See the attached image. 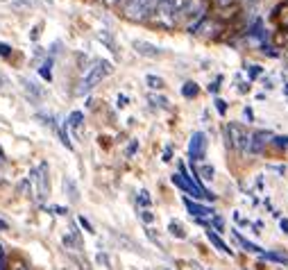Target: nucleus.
Masks as SVG:
<instances>
[{"label": "nucleus", "instance_id": "1", "mask_svg": "<svg viewBox=\"0 0 288 270\" xmlns=\"http://www.w3.org/2000/svg\"><path fill=\"white\" fill-rule=\"evenodd\" d=\"M112 70H114L112 62H107V59H96V62L91 64V68H86V73H84L80 86L75 88V94H78V96L88 94V91H91L93 86H98V84L102 82V80L107 78Z\"/></svg>", "mask_w": 288, "mask_h": 270}, {"label": "nucleus", "instance_id": "2", "mask_svg": "<svg viewBox=\"0 0 288 270\" xmlns=\"http://www.w3.org/2000/svg\"><path fill=\"white\" fill-rule=\"evenodd\" d=\"M172 184H175V186H180L182 191L190 193L193 198H200V200H214V193L202 191L200 186H196V184H193V180H190V172H186L184 166H180V175H172Z\"/></svg>", "mask_w": 288, "mask_h": 270}, {"label": "nucleus", "instance_id": "3", "mask_svg": "<svg viewBox=\"0 0 288 270\" xmlns=\"http://www.w3.org/2000/svg\"><path fill=\"white\" fill-rule=\"evenodd\" d=\"M227 141L236 152H248L250 150V134L240 123H227Z\"/></svg>", "mask_w": 288, "mask_h": 270}, {"label": "nucleus", "instance_id": "4", "mask_svg": "<svg viewBox=\"0 0 288 270\" xmlns=\"http://www.w3.org/2000/svg\"><path fill=\"white\" fill-rule=\"evenodd\" d=\"M32 180H34V196L39 202H44L50 196V175H48V164H39L32 170Z\"/></svg>", "mask_w": 288, "mask_h": 270}, {"label": "nucleus", "instance_id": "5", "mask_svg": "<svg viewBox=\"0 0 288 270\" xmlns=\"http://www.w3.org/2000/svg\"><path fill=\"white\" fill-rule=\"evenodd\" d=\"M150 23L152 25H156V28H164V30H172L177 25V18H175V14L170 12V7L168 5H156L154 10L150 12Z\"/></svg>", "mask_w": 288, "mask_h": 270}, {"label": "nucleus", "instance_id": "6", "mask_svg": "<svg viewBox=\"0 0 288 270\" xmlns=\"http://www.w3.org/2000/svg\"><path fill=\"white\" fill-rule=\"evenodd\" d=\"M206 154V136L202 132H196L190 136V143H188V157H190V164L193 162H202Z\"/></svg>", "mask_w": 288, "mask_h": 270}, {"label": "nucleus", "instance_id": "7", "mask_svg": "<svg viewBox=\"0 0 288 270\" xmlns=\"http://www.w3.org/2000/svg\"><path fill=\"white\" fill-rule=\"evenodd\" d=\"M134 50H136L138 54H143V57H150V59H156V57H162L164 50L159 48V46L150 44V41H143V39H136L134 41Z\"/></svg>", "mask_w": 288, "mask_h": 270}, {"label": "nucleus", "instance_id": "8", "mask_svg": "<svg viewBox=\"0 0 288 270\" xmlns=\"http://www.w3.org/2000/svg\"><path fill=\"white\" fill-rule=\"evenodd\" d=\"M272 138L274 136L270 132H254V134H250V150H248V152H259L261 148H264L266 143H270Z\"/></svg>", "mask_w": 288, "mask_h": 270}, {"label": "nucleus", "instance_id": "9", "mask_svg": "<svg viewBox=\"0 0 288 270\" xmlns=\"http://www.w3.org/2000/svg\"><path fill=\"white\" fill-rule=\"evenodd\" d=\"M184 204H186V209H188V212L198 218V220H204V218H214V212H211L209 206H202V204H198V202L188 200V198H184Z\"/></svg>", "mask_w": 288, "mask_h": 270}, {"label": "nucleus", "instance_id": "10", "mask_svg": "<svg viewBox=\"0 0 288 270\" xmlns=\"http://www.w3.org/2000/svg\"><path fill=\"white\" fill-rule=\"evenodd\" d=\"M206 238H209V241H211V246H214L216 250H220V252H222V254H232L230 246H227V243H225V241H222V238H220V236H218V232H214V230H211V227H209V230H206Z\"/></svg>", "mask_w": 288, "mask_h": 270}, {"label": "nucleus", "instance_id": "11", "mask_svg": "<svg viewBox=\"0 0 288 270\" xmlns=\"http://www.w3.org/2000/svg\"><path fill=\"white\" fill-rule=\"evenodd\" d=\"M274 23L282 30H288V2L277 5V10H274Z\"/></svg>", "mask_w": 288, "mask_h": 270}, {"label": "nucleus", "instance_id": "12", "mask_svg": "<svg viewBox=\"0 0 288 270\" xmlns=\"http://www.w3.org/2000/svg\"><path fill=\"white\" fill-rule=\"evenodd\" d=\"M190 166H193V164H190ZM193 170H196L198 177H202V180H206V182H211V180H214V175H216L214 166H209V164H200V166H193Z\"/></svg>", "mask_w": 288, "mask_h": 270}, {"label": "nucleus", "instance_id": "13", "mask_svg": "<svg viewBox=\"0 0 288 270\" xmlns=\"http://www.w3.org/2000/svg\"><path fill=\"white\" fill-rule=\"evenodd\" d=\"M232 234L236 236V241H238L240 246H243V248H245V250H248V252H254V254H264V252H261V248L256 246V243H252V241H248V238H243V236H240V232L232 230Z\"/></svg>", "mask_w": 288, "mask_h": 270}, {"label": "nucleus", "instance_id": "14", "mask_svg": "<svg viewBox=\"0 0 288 270\" xmlns=\"http://www.w3.org/2000/svg\"><path fill=\"white\" fill-rule=\"evenodd\" d=\"M64 191L68 193V198H70L73 202H78V200H80V191H78V186H75L73 180H68V177L64 180Z\"/></svg>", "mask_w": 288, "mask_h": 270}, {"label": "nucleus", "instance_id": "15", "mask_svg": "<svg viewBox=\"0 0 288 270\" xmlns=\"http://www.w3.org/2000/svg\"><path fill=\"white\" fill-rule=\"evenodd\" d=\"M168 232H170V236H175V238H186L184 227H182V222H177V220L168 222Z\"/></svg>", "mask_w": 288, "mask_h": 270}, {"label": "nucleus", "instance_id": "16", "mask_svg": "<svg viewBox=\"0 0 288 270\" xmlns=\"http://www.w3.org/2000/svg\"><path fill=\"white\" fill-rule=\"evenodd\" d=\"M34 7V0H12V10L16 12H25Z\"/></svg>", "mask_w": 288, "mask_h": 270}, {"label": "nucleus", "instance_id": "17", "mask_svg": "<svg viewBox=\"0 0 288 270\" xmlns=\"http://www.w3.org/2000/svg\"><path fill=\"white\" fill-rule=\"evenodd\" d=\"M182 94H184V98H196V96L200 94V88H198L196 82H186L184 88H182Z\"/></svg>", "mask_w": 288, "mask_h": 270}, {"label": "nucleus", "instance_id": "18", "mask_svg": "<svg viewBox=\"0 0 288 270\" xmlns=\"http://www.w3.org/2000/svg\"><path fill=\"white\" fill-rule=\"evenodd\" d=\"M82 120H84V114H82V112H73V114L68 116V128H70V130H80Z\"/></svg>", "mask_w": 288, "mask_h": 270}, {"label": "nucleus", "instance_id": "19", "mask_svg": "<svg viewBox=\"0 0 288 270\" xmlns=\"http://www.w3.org/2000/svg\"><path fill=\"white\" fill-rule=\"evenodd\" d=\"M261 259L266 261H277V264H288V256L286 254H279V252H266V254H259Z\"/></svg>", "mask_w": 288, "mask_h": 270}, {"label": "nucleus", "instance_id": "20", "mask_svg": "<svg viewBox=\"0 0 288 270\" xmlns=\"http://www.w3.org/2000/svg\"><path fill=\"white\" fill-rule=\"evenodd\" d=\"M146 82H148V86H150V88H156V91H162V88L166 86L164 78H156V75H148Z\"/></svg>", "mask_w": 288, "mask_h": 270}, {"label": "nucleus", "instance_id": "21", "mask_svg": "<svg viewBox=\"0 0 288 270\" xmlns=\"http://www.w3.org/2000/svg\"><path fill=\"white\" fill-rule=\"evenodd\" d=\"M274 44L288 50V30H282V32H277V34H274Z\"/></svg>", "mask_w": 288, "mask_h": 270}, {"label": "nucleus", "instance_id": "22", "mask_svg": "<svg viewBox=\"0 0 288 270\" xmlns=\"http://www.w3.org/2000/svg\"><path fill=\"white\" fill-rule=\"evenodd\" d=\"M23 84H25V91H28V94H32L34 96V98H41V88H36V84L34 82H30V80H23Z\"/></svg>", "mask_w": 288, "mask_h": 270}, {"label": "nucleus", "instance_id": "23", "mask_svg": "<svg viewBox=\"0 0 288 270\" xmlns=\"http://www.w3.org/2000/svg\"><path fill=\"white\" fill-rule=\"evenodd\" d=\"M39 73H41V78H44V80H48V82H50V80H52V73H50V62H46V64L41 66V68H39Z\"/></svg>", "mask_w": 288, "mask_h": 270}, {"label": "nucleus", "instance_id": "24", "mask_svg": "<svg viewBox=\"0 0 288 270\" xmlns=\"http://www.w3.org/2000/svg\"><path fill=\"white\" fill-rule=\"evenodd\" d=\"M12 270H30V266L25 264V261H20V259H14L12 261Z\"/></svg>", "mask_w": 288, "mask_h": 270}, {"label": "nucleus", "instance_id": "25", "mask_svg": "<svg viewBox=\"0 0 288 270\" xmlns=\"http://www.w3.org/2000/svg\"><path fill=\"white\" fill-rule=\"evenodd\" d=\"M211 225L216 227L214 232H222V227H225V225H222V218H218V216H214V218H211ZM211 225H209V227H211Z\"/></svg>", "mask_w": 288, "mask_h": 270}, {"label": "nucleus", "instance_id": "26", "mask_svg": "<svg viewBox=\"0 0 288 270\" xmlns=\"http://www.w3.org/2000/svg\"><path fill=\"white\" fill-rule=\"evenodd\" d=\"M80 225H82L84 230L88 232V234H93V232H96V230H93V225H91V222H88V220H86V218H84V216H80Z\"/></svg>", "mask_w": 288, "mask_h": 270}, {"label": "nucleus", "instance_id": "27", "mask_svg": "<svg viewBox=\"0 0 288 270\" xmlns=\"http://www.w3.org/2000/svg\"><path fill=\"white\" fill-rule=\"evenodd\" d=\"M138 202H141L143 206L150 204V196H148V191H141V193H138Z\"/></svg>", "mask_w": 288, "mask_h": 270}, {"label": "nucleus", "instance_id": "28", "mask_svg": "<svg viewBox=\"0 0 288 270\" xmlns=\"http://www.w3.org/2000/svg\"><path fill=\"white\" fill-rule=\"evenodd\" d=\"M10 54H12V46L0 44V57H10Z\"/></svg>", "mask_w": 288, "mask_h": 270}, {"label": "nucleus", "instance_id": "29", "mask_svg": "<svg viewBox=\"0 0 288 270\" xmlns=\"http://www.w3.org/2000/svg\"><path fill=\"white\" fill-rule=\"evenodd\" d=\"M141 220L143 222H154V216H152L148 209H143V212H141Z\"/></svg>", "mask_w": 288, "mask_h": 270}, {"label": "nucleus", "instance_id": "30", "mask_svg": "<svg viewBox=\"0 0 288 270\" xmlns=\"http://www.w3.org/2000/svg\"><path fill=\"white\" fill-rule=\"evenodd\" d=\"M216 109H218L220 114H225V112H227V104H225V100H220V98L216 100Z\"/></svg>", "mask_w": 288, "mask_h": 270}, {"label": "nucleus", "instance_id": "31", "mask_svg": "<svg viewBox=\"0 0 288 270\" xmlns=\"http://www.w3.org/2000/svg\"><path fill=\"white\" fill-rule=\"evenodd\" d=\"M50 212H54L57 216H66V209H64V206H50Z\"/></svg>", "mask_w": 288, "mask_h": 270}, {"label": "nucleus", "instance_id": "32", "mask_svg": "<svg viewBox=\"0 0 288 270\" xmlns=\"http://www.w3.org/2000/svg\"><path fill=\"white\" fill-rule=\"evenodd\" d=\"M214 2H216L218 7H227V5H232L234 0H214Z\"/></svg>", "mask_w": 288, "mask_h": 270}, {"label": "nucleus", "instance_id": "33", "mask_svg": "<svg viewBox=\"0 0 288 270\" xmlns=\"http://www.w3.org/2000/svg\"><path fill=\"white\" fill-rule=\"evenodd\" d=\"M136 146H138V143H136V141H134V143H132V146L127 148V157H132V154H134V150H136Z\"/></svg>", "mask_w": 288, "mask_h": 270}, {"label": "nucleus", "instance_id": "34", "mask_svg": "<svg viewBox=\"0 0 288 270\" xmlns=\"http://www.w3.org/2000/svg\"><path fill=\"white\" fill-rule=\"evenodd\" d=\"M39 30H41V25H36V28H34V30H32V39H34V41H36V39H39V34H41Z\"/></svg>", "mask_w": 288, "mask_h": 270}, {"label": "nucleus", "instance_id": "35", "mask_svg": "<svg viewBox=\"0 0 288 270\" xmlns=\"http://www.w3.org/2000/svg\"><path fill=\"white\" fill-rule=\"evenodd\" d=\"M98 261H100V264H104V266H109V259H107V254H98Z\"/></svg>", "mask_w": 288, "mask_h": 270}, {"label": "nucleus", "instance_id": "36", "mask_svg": "<svg viewBox=\"0 0 288 270\" xmlns=\"http://www.w3.org/2000/svg\"><path fill=\"white\" fill-rule=\"evenodd\" d=\"M282 230H284V232H286V234H288V220H282Z\"/></svg>", "mask_w": 288, "mask_h": 270}, {"label": "nucleus", "instance_id": "37", "mask_svg": "<svg viewBox=\"0 0 288 270\" xmlns=\"http://www.w3.org/2000/svg\"><path fill=\"white\" fill-rule=\"evenodd\" d=\"M0 230H7V222L5 220H0Z\"/></svg>", "mask_w": 288, "mask_h": 270}, {"label": "nucleus", "instance_id": "38", "mask_svg": "<svg viewBox=\"0 0 288 270\" xmlns=\"http://www.w3.org/2000/svg\"><path fill=\"white\" fill-rule=\"evenodd\" d=\"M248 2H259V0H248Z\"/></svg>", "mask_w": 288, "mask_h": 270}, {"label": "nucleus", "instance_id": "39", "mask_svg": "<svg viewBox=\"0 0 288 270\" xmlns=\"http://www.w3.org/2000/svg\"><path fill=\"white\" fill-rule=\"evenodd\" d=\"M0 164H2V154H0Z\"/></svg>", "mask_w": 288, "mask_h": 270}]
</instances>
